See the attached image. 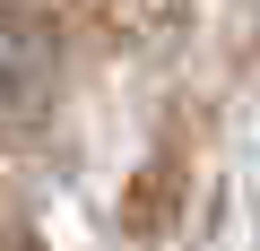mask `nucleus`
Here are the masks:
<instances>
[{
	"label": "nucleus",
	"mask_w": 260,
	"mask_h": 251,
	"mask_svg": "<svg viewBox=\"0 0 260 251\" xmlns=\"http://www.w3.org/2000/svg\"><path fill=\"white\" fill-rule=\"evenodd\" d=\"M52 95V44L26 18H0V121H26Z\"/></svg>",
	"instance_id": "nucleus-1"
}]
</instances>
